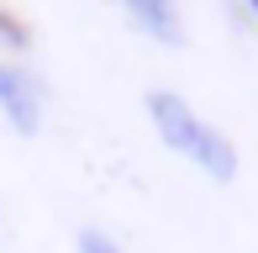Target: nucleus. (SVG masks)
<instances>
[{"instance_id": "nucleus-4", "label": "nucleus", "mask_w": 258, "mask_h": 253, "mask_svg": "<svg viewBox=\"0 0 258 253\" xmlns=\"http://www.w3.org/2000/svg\"><path fill=\"white\" fill-rule=\"evenodd\" d=\"M0 37H6V48H16V53L32 48V27H27L21 16H11L6 6H0Z\"/></svg>"}, {"instance_id": "nucleus-3", "label": "nucleus", "mask_w": 258, "mask_h": 253, "mask_svg": "<svg viewBox=\"0 0 258 253\" xmlns=\"http://www.w3.org/2000/svg\"><path fill=\"white\" fill-rule=\"evenodd\" d=\"M121 11L148 32L163 48H179L184 42V21H179V0H121Z\"/></svg>"}, {"instance_id": "nucleus-2", "label": "nucleus", "mask_w": 258, "mask_h": 253, "mask_svg": "<svg viewBox=\"0 0 258 253\" xmlns=\"http://www.w3.org/2000/svg\"><path fill=\"white\" fill-rule=\"evenodd\" d=\"M0 116L16 126L21 137H37L42 132V90L27 69L0 58Z\"/></svg>"}, {"instance_id": "nucleus-5", "label": "nucleus", "mask_w": 258, "mask_h": 253, "mask_svg": "<svg viewBox=\"0 0 258 253\" xmlns=\"http://www.w3.org/2000/svg\"><path fill=\"white\" fill-rule=\"evenodd\" d=\"M79 253H121V248H116L100 227H85V232H79Z\"/></svg>"}, {"instance_id": "nucleus-1", "label": "nucleus", "mask_w": 258, "mask_h": 253, "mask_svg": "<svg viewBox=\"0 0 258 253\" xmlns=\"http://www.w3.org/2000/svg\"><path fill=\"white\" fill-rule=\"evenodd\" d=\"M143 106H148V121H153V132L163 137L169 153H179L184 164H195L201 174L216 179V185H232V179H237V148H232V137L221 132V126H211L184 95L148 90Z\"/></svg>"}, {"instance_id": "nucleus-6", "label": "nucleus", "mask_w": 258, "mask_h": 253, "mask_svg": "<svg viewBox=\"0 0 258 253\" xmlns=\"http://www.w3.org/2000/svg\"><path fill=\"white\" fill-rule=\"evenodd\" d=\"M248 6H253V16H258V0H248Z\"/></svg>"}]
</instances>
